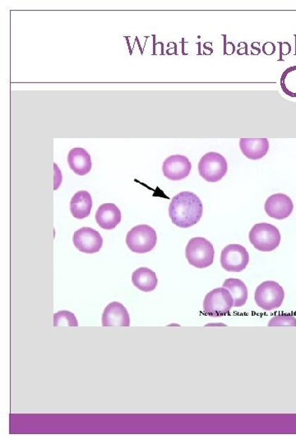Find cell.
Segmentation results:
<instances>
[{
    "label": "cell",
    "mask_w": 296,
    "mask_h": 444,
    "mask_svg": "<svg viewBox=\"0 0 296 444\" xmlns=\"http://www.w3.org/2000/svg\"><path fill=\"white\" fill-rule=\"evenodd\" d=\"M204 214V206L194 192H181L173 197L169 215L173 222L180 228L186 229L195 226Z\"/></svg>",
    "instance_id": "6da1fadb"
},
{
    "label": "cell",
    "mask_w": 296,
    "mask_h": 444,
    "mask_svg": "<svg viewBox=\"0 0 296 444\" xmlns=\"http://www.w3.org/2000/svg\"><path fill=\"white\" fill-rule=\"evenodd\" d=\"M185 256L190 265L202 269L214 264L215 250L210 241L202 237H196L187 243Z\"/></svg>",
    "instance_id": "7a4b0ae2"
},
{
    "label": "cell",
    "mask_w": 296,
    "mask_h": 444,
    "mask_svg": "<svg viewBox=\"0 0 296 444\" xmlns=\"http://www.w3.org/2000/svg\"><path fill=\"white\" fill-rule=\"evenodd\" d=\"M250 243L261 252L275 250L280 243V231L273 225L259 223L254 226L249 235Z\"/></svg>",
    "instance_id": "3957f363"
},
{
    "label": "cell",
    "mask_w": 296,
    "mask_h": 444,
    "mask_svg": "<svg viewBox=\"0 0 296 444\" xmlns=\"http://www.w3.org/2000/svg\"><path fill=\"white\" fill-rule=\"evenodd\" d=\"M157 242L156 232L152 226L140 225L128 231L126 245L133 253L146 254L155 248Z\"/></svg>",
    "instance_id": "277c9868"
},
{
    "label": "cell",
    "mask_w": 296,
    "mask_h": 444,
    "mask_svg": "<svg viewBox=\"0 0 296 444\" xmlns=\"http://www.w3.org/2000/svg\"><path fill=\"white\" fill-rule=\"evenodd\" d=\"M285 298V291L276 281L266 280L257 288L254 300L259 308L266 311L280 307Z\"/></svg>",
    "instance_id": "5b68a950"
},
{
    "label": "cell",
    "mask_w": 296,
    "mask_h": 444,
    "mask_svg": "<svg viewBox=\"0 0 296 444\" xmlns=\"http://www.w3.org/2000/svg\"><path fill=\"white\" fill-rule=\"evenodd\" d=\"M232 307H234L233 296L224 288L214 289L205 296L204 311L211 317L228 314Z\"/></svg>",
    "instance_id": "8992f818"
},
{
    "label": "cell",
    "mask_w": 296,
    "mask_h": 444,
    "mask_svg": "<svg viewBox=\"0 0 296 444\" xmlns=\"http://www.w3.org/2000/svg\"><path fill=\"white\" fill-rule=\"evenodd\" d=\"M228 171L226 158L217 152H209L202 156L199 163V172L202 179L209 183L222 180Z\"/></svg>",
    "instance_id": "52a82bcc"
},
{
    "label": "cell",
    "mask_w": 296,
    "mask_h": 444,
    "mask_svg": "<svg viewBox=\"0 0 296 444\" xmlns=\"http://www.w3.org/2000/svg\"><path fill=\"white\" fill-rule=\"evenodd\" d=\"M249 263V254L244 246L240 245H229L222 250L221 264L227 271L240 273Z\"/></svg>",
    "instance_id": "ba28073f"
},
{
    "label": "cell",
    "mask_w": 296,
    "mask_h": 444,
    "mask_svg": "<svg viewBox=\"0 0 296 444\" xmlns=\"http://www.w3.org/2000/svg\"><path fill=\"white\" fill-rule=\"evenodd\" d=\"M73 245L82 253L92 254L100 251L103 245V238L100 233L90 227L82 228L74 232Z\"/></svg>",
    "instance_id": "9c48e42d"
},
{
    "label": "cell",
    "mask_w": 296,
    "mask_h": 444,
    "mask_svg": "<svg viewBox=\"0 0 296 444\" xmlns=\"http://www.w3.org/2000/svg\"><path fill=\"white\" fill-rule=\"evenodd\" d=\"M192 170L189 158L181 156H171L165 160L162 166L163 174L168 180L179 181L190 175Z\"/></svg>",
    "instance_id": "30bf717a"
},
{
    "label": "cell",
    "mask_w": 296,
    "mask_h": 444,
    "mask_svg": "<svg viewBox=\"0 0 296 444\" xmlns=\"http://www.w3.org/2000/svg\"><path fill=\"white\" fill-rule=\"evenodd\" d=\"M266 214L271 218L283 220L288 218L294 209L292 200L288 195L276 194L271 195L265 202Z\"/></svg>",
    "instance_id": "8fae6325"
},
{
    "label": "cell",
    "mask_w": 296,
    "mask_h": 444,
    "mask_svg": "<svg viewBox=\"0 0 296 444\" xmlns=\"http://www.w3.org/2000/svg\"><path fill=\"white\" fill-rule=\"evenodd\" d=\"M103 327H130V317L121 303L109 304L102 314Z\"/></svg>",
    "instance_id": "7c38bea8"
},
{
    "label": "cell",
    "mask_w": 296,
    "mask_h": 444,
    "mask_svg": "<svg viewBox=\"0 0 296 444\" xmlns=\"http://www.w3.org/2000/svg\"><path fill=\"white\" fill-rule=\"evenodd\" d=\"M121 211L118 207L111 202L99 206L96 214L97 224L104 230H113L121 223Z\"/></svg>",
    "instance_id": "4fadbf2b"
},
{
    "label": "cell",
    "mask_w": 296,
    "mask_h": 444,
    "mask_svg": "<svg viewBox=\"0 0 296 444\" xmlns=\"http://www.w3.org/2000/svg\"><path fill=\"white\" fill-rule=\"evenodd\" d=\"M240 147L242 153L250 160H259L269 150L268 138H241Z\"/></svg>",
    "instance_id": "5bb4252c"
},
{
    "label": "cell",
    "mask_w": 296,
    "mask_h": 444,
    "mask_svg": "<svg viewBox=\"0 0 296 444\" xmlns=\"http://www.w3.org/2000/svg\"><path fill=\"white\" fill-rule=\"evenodd\" d=\"M68 163L70 169L79 176L87 175L92 167L90 154L82 147L73 148L69 152Z\"/></svg>",
    "instance_id": "9a60e30c"
},
{
    "label": "cell",
    "mask_w": 296,
    "mask_h": 444,
    "mask_svg": "<svg viewBox=\"0 0 296 444\" xmlns=\"http://www.w3.org/2000/svg\"><path fill=\"white\" fill-rule=\"evenodd\" d=\"M92 209V196L87 191L76 192L70 202V211L73 217L81 220L90 216Z\"/></svg>",
    "instance_id": "2e32d148"
},
{
    "label": "cell",
    "mask_w": 296,
    "mask_h": 444,
    "mask_svg": "<svg viewBox=\"0 0 296 444\" xmlns=\"http://www.w3.org/2000/svg\"><path fill=\"white\" fill-rule=\"evenodd\" d=\"M132 284L144 292H151L156 288L158 279L154 271L147 268L137 269L132 276Z\"/></svg>",
    "instance_id": "e0dca14e"
},
{
    "label": "cell",
    "mask_w": 296,
    "mask_h": 444,
    "mask_svg": "<svg viewBox=\"0 0 296 444\" xmlns=\"http://www.w3.org/2000/svg\"><path fill=\"white\" fill-rule=\"evenodd\" d=\"M223 288L228 290L234 298V307L240 308L244 306L248 299V288L244 281L236 278L226 279Z\"/></svg>",
    "instance_id": "ac0fdd59"
},
{
    "label": "cell",
    "mask_w": 296,
    "mask_h": 444,
    "mask_svg": "<svg viewBox=\"0 0 296 444\" xmlns=\"http://www.w3.org/2000/svg\"><path fill=\"white\" fill-rule=\"evenodd\" d=\"M280 87L286 95L296 97V66L285 69L280 77Z\"/></svg>",
    "instance_id": "d6986e66"
},
{
    "label": "cell",
    "mask_w": 296,
    "mask_h": 444,
    "mask_svg": "<svg viewBox=\"0 0 296 444\" xmlns=\"http://www.w3.org/2000/svg\"><path fill=\"white\" fill-rule=\"evenodd\" d=\"M75 315L69 311L62 310L54 314V327H78Z\"/></svg>",
    "instance_id": "ffe728a7"
},
{
    "label": "cell",
    "mask_w": 296,
    "mask_h": 444,
    "mask_svg": "<svg viewBox=\"0 0 296 444\" xmlns=\"http://www.w3.org/2000/svg\"><path fill=\"white\" fill-rule=\"evenodd\" d=\"M269 327H296V318L291 315L275 316L269 321Z\"/></svg>",
    "instance_id": "44dd1931"
}]
</instances>
